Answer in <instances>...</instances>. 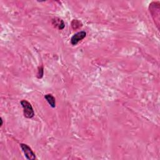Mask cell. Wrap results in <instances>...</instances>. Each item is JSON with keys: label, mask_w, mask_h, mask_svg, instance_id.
I'll return each mask as SVG.
<instances>
[{"label": "cell", "mask_w": 160, "mask_h": 160, "mask_svg": "<svg viewBox=\"0 0 160 160\" xmlns=\"http://www.w3.org/2000/svg\"><path fill=\"white\" fill-rule=\"evenodd\" d=\"M21 105L23 108L24 116L27 118H32L35 116L33 108L31 105L26 100H22L21 101Z\"/></svg>", "instance_id": "obj_1"}, {"label": "cell", "mask_w": 160, "mask_h": 160, "mask_svg": "<svg viewBox=\"0 0 160 160\" xmlns=\"http://www.w3.org/2000/svg\"><path fill=\"white\" fill-rule=\"evenodd\" d=\"M20 146L21 148L23 151L24 152L26 158L28 159L34 160L36 159L35 154L33 152L32 150L31 149L30 146H28L26 144H23V143L20 144Z\"/></svg>", "instance_id": "obj_2"}, {"label": "cell", "mask_w": 160, "mask_h": 160, "mask_svg": "<svg viewBox=\"0 0 160 160\" xmlns=\"http://www.w3.org/2000/svg\"><path fill=\"white\" fill-rule=\"evenodd\" d=\"M86 36H87V33L84 31L78 32L74 35L71 39V43L72 45H76L80 41L83 40Z\"/></svg>", "instance_id": "obj_3"}, {"label": "cell", "mask_w": 160, "mask_h": 160, "mask_svg": "<svg viewBox=\"0 0 160 160\" xmlns=\"http://www.w3.org/2000/svg\"><path fill=\"white\" fill-rule=\"evenodd\" d=\"M52 25L54 27L58 28V29L61 30L65 28V25L64 21L59 18H55L52 20Z\"/></svg>", "instance_id": "obj_4"}, {"label": "cell", "mask_w": 160, "mask_h": 160, "mask_svg": "<svg viewBox=\"0 0 160 160\" xmlns=\"http://www.w3.org/2000/svg\"><path fill=\"white\" fill-rule=\"evenodd\" d=\"M44 98L47 100L49 105L52 108L56 107V100L55 97L51 94H47L44 96Z\"/></svg>", "instance_id": "obj_5"}, {"label": "cell", "mask_w": 160, "mask_h": 160, "mask_svg": "<svg viewBox=\"0 0 160 160\" xmlns=\"http://www.w3.org/2000/svg\"><path fill=\"white\" fill-rule=\"evenodd\" d=\"M82 26V24L81 23V22L78 21L77 20H74L72 21V27L73 29H78V28L81 27Z\"/></svg>", "instance_id": "obj_6"}, {"label": "cell", "mask_w": 160, "mask_h": 160, "mask_svg": "<svg viewBox=\"0 0 160 160\" xmlns=\"http://www.w3.org/2000/svg\"><path fill=\"white\" fill-rule=\"evenodd\" d=\"M43 74H44L43 67V66L39 67V68H38V74H37V77H38V78H39V79L41 78L43 76Z\"/></svg>", "instance_id": "obj_7"}, {"label": "cell", "mask_w": 160, "mask_h": 160, "mask_svg": "<svg viewBox=\"0 0 160 160\" xmlns=\"http://www.w3.org/2000/svg\"><path fill=\"white\" fill-rule=\"evenodd\" d=\"M0 119H1V127H2V126H3V119H2V118H0Z\"/></svg>", "instance_id": "obj_8"}]
</instances>
